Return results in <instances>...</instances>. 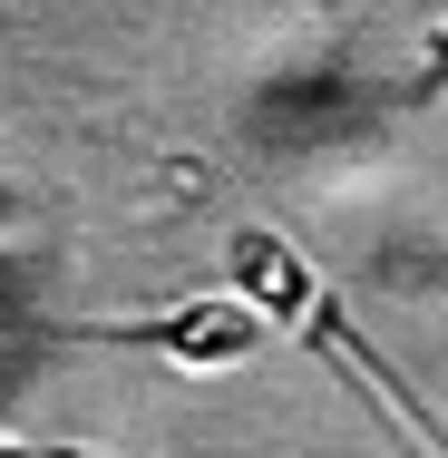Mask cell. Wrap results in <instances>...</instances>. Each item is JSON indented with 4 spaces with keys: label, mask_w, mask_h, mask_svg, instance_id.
<instances>
[{
    "label": "cell",
    "mask_w": 448,
    "mask_h": 458,
    "mask_svg": "<svg viewBox=\"0 0 448 458\" xmlns=\"http://www.w3.org/2000/svg\"><path fill=\"white\" fill-rule=\"evenodd\" d=\"M0 458H49V449H20V439H0Z\"/></svg>",
    "instance_id": "cell-3"
},
{
    "label": "cell",
    "mask_w": 448,
    "mask_h": 458,
    "mask_svg": "<svg viewBox=\"0 0 448 458\" xmlns=\"http://www.w3.org/2000/svg\"><path fill=\"white\" fill-rule=\"evenodd\" d=\"M97 342H147V352H166L176 370H234L264 352V322L234 302V293H195L176 312H156V322H107Z\"/></svg>",
    "instance_id": "cell-2"
},
{
    "label": "cell",
    "mask_w": 448,
    "mask_h": 458,
    "mask_svg": "<svg viewBox=\"0 0 448 458\" xmlns=\"http://www.w3.org/2000/svg\"><path fill=\"white\" fill-rule=\"evenodd\" d=\"M224 274H234V302H244L254 322H283V332H302V342H312V352H322L332 370H351V380L370 390V400H380V410H400L419 449H439V458H448L439 420H429V410L410 400V380H400V370H390V361H380V352H370V342L351 332V312L332 302L322 264H312L292 234H273V225H234V244H224Z\"/></svg>",
    "instance_id": "cell-1"
}]
</instances>
